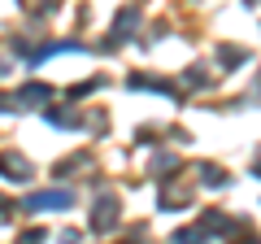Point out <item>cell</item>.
Returning <instances> with one entry per match:
<instances>
[{
    "label": "cell",
    "mask_w": 261,
    "mask_h": 244,
    "mask_svg": "<svg viewBox=\"0 0 261 244\" xmlns=\"http://www.w3.org/2000/svg\"><path fill=\"white\" fill-rule=\"evenodd\" d=\"M70 205V192H44V197H31V209H65Z\"/></svg>",
    "instance_id": "cell-1"
},
{
    "label": "cell",
    "mask_w": 261,
    "mask_h": 244,
    "mask_svg": "<svg viewBox=\"0 0 261 244\" xmlns=\"http://www.w3.org/2000/svg\"><path fill=\"white\" fill-rule=\"evenodd\" d=\"M0 170H5L9 179H27V161L22 157H0Z\"/></svg>",
    "instance_id": "cell-2"
},
{
    "label": "cell",
    "mask_w": 261,
    "mask_h": 244,
    "mask_svg": "<svg viewBox=\"0 0 261 244\" xmlns=\"http://www.w3.org/2000/svg\"><path fill=\"white\" fill-rule=\"evenodd\" d=\"M109 223H113V209H109V201H105V209H96V231H105Z\"/></svg>",
    "instance_id": "cell-3"
}]
</instances>
